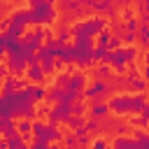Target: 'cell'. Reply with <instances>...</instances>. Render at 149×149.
I'll list each match as a JSON object with an SVG mask.
<instances>
[{
	"mask_svg": "<svg viewBox=\"0 0 149 149\" xmlns=\"http://www.w3.org/2000/svg\"><path fill=\"white\" fill-rule=\"evenodd\" d=\"M81 5L88 7L91 12H98V14L107 16V19H119V9L112 0H81Z\"/></svg>",
	"mask_w": 149,
	"mask_h": 149,
	"instance_id": "obj_6",
	"label": "cell"
},
{
	"mask_svg": "<svg viewBox=\"0 0 149 149\" xmlns=\"http://www.w3.org/2000/svg\"><path fill=\"white\" fill-rule=\"evenodd\" d=\"M72 114V109H70V102H65V100H58V102H54V107L49 109V114H47V119H49V123H61V121H68V116Z\"/></svg>",
	"mask_w": 149,
	"mask_h": 149,
	"instance_id": "obj_9",
	"label": "cell"
},
{
	"mask_svg": "<svg viewBox=\"0 0 149 149\" xmlns=\"http://www.w3.org/2000/svg\"><path fill=\"white\" fill-rule=\"evenodd\" d=\"M30 147H33V149H44V147H49V140H42V137H35Z\"/></svg>",
	"mask_w": 149,
	"mask_h": 149,
	"instance_id": "obj_42",
	"label": "cell"
},
{
	"mask_svg": "<svg viewBox=\"0 0 149 149\" xmlns=\"http://www.w3.org/2000/svg\"><path fill=\"white\" fill-rule=\"evenodd\" d=\"M16 130L23 135V140H28V137L33 135V119H21L19 126H16Z\"/></svg>",
	"mask_w": 149,
	"mask_h": 149,
	"instance_id": "obj_21",
	"label": "cell"
},
{
	"mask_svg": "<svg viewBox=\"0 0 149 149\" xmlns=\"http://www.w3.org/2000/svg\"><path fill=\"white\" fill-rule=\"evenodd\" d=\"M109 33H112V35H123V33H126V26H123V21H116V19H112V23H109Z\"/></svg>",
	"mask_w": 149,
	"mask_h": 149,
	"instance_id": "obj_32",
	"label": "cell"
},
{
	"mask_svg": "<svg viewBox=\"0 0 149 149\" xmlns=\"http://www.w3.org/2000/svg\"><path fill=\"white\" fill-rule=\"evenodd\" d=\"M142 58H144V65H149V51H147V54H144Z\"/></svg>",
	"mask_w": 149,
	"mask_h": 149,
	"instance_id": "obj_54",
	"label": "cell"
},
{
	"mask_svg": "<svg viewBox=\"0 0 149 149\" xmlns=\"http://www.w3.org/2000/svg\"><path fill=\"white\" fill-rule=\"evenodd\" d=\"M133 2H137V0H123V7H128V5H133Z\"/></svg>",
	"mask_w": 149,
	"mask_h": 149,
	"instance_id": "obj_55",
	"label": "cell"
},
{
	"mask_svg": "<svg viewBox=\"0 0 149 149\" xmlns=\"http://www.w3.org/2000/svg\"><path fill=\"white\" fill-rule=\"evenodd\" d=\"M28 2H30L28 14H30L33 26H49L56 21V9L51 2H47V0H28Z\"/></svg>",
	"mask_w": 149,
	"mask_h": 149,
	"instance_id": "obj_1",
	"label": "cell"
},
{
	"mask_svg": "<svg viewBox=\"0 0 149 149\" xmlns=\"http://www.w3.org/2000/svg\"><path fill=\"white\" fill-rule=\"evenodd\" d=\"M123 26H126V30H135V33H137V26H140V21L133 16V19H128V21H123Z\"/></svg>",
	"mask_w": 149,
	"mask_h": 149,
	"instance_id": "obj_41",
	"label": "cell"
},
{
	"mask_svg": "<svg viewBox=\"0 0 149 149\" xmlns=\"http://www.w3.org/2000/svg\"><path fill=\"white\" fill-rule=\"evenodd\" d=\"M116 123H119V119L116 116H102L100 119V126H98V133H112L114 128H116Z\"/></svg>",
	"mask_w": 149,
	"mask_h": 149,
	"instance_id": "obj_18",
	"label": "cell"
},
{
	"mask_svg": "<svg viewBox=\"0 0 149 149\" xmlns=\"http://www.w3.org/2000/svg\"><path fill=\"white\" fill-rule=\"evenodd\" d=\"M105 144H107V142H105V140H95V142H93V147H95V149H102V147H105Z\"/></svg>",
	"mask_w": 149,
	"mask_h": 149,
	"instance_id": "obj_51",
	"label": "cell"
},
{
	"mask_svg": "<svg viewBox=\"0 0 149 149\" xmlns=\"http://www.w3.org/2000/svg\"><path fill=\"white\" fill-rule=\"evenodd\" d=\"M133 16H135V14H133V9H130V5H128V7H126V9L121 12V14H119V19H121V21H128V19H133Z\"/></svg>",
	"mask_w": 149,
	"mask_h": 149,
	"instance_id": "obj_43",
	"label": "cell"
},
{
	"mask_svg": "<svg viewBox=\"0 0 149 149\" xmlns=\"http://www.w3.org/2000/svg\"><path fill=\"white\" fill-rule=\"evenodd\" d=\"M68 126L77 133V130H81L84 128V114H70L68 116Z\"/></svg>",
	"mask_w": 149,
	"mask_h": 149,
	"instance_id": "obj_23",
	"label": "cell"
},
{
	"mask_svg": "<svg viewBox=\"0 0 149 149\" xmlns=\"http://www.w3.org/2000/svg\"><path fill=\"white\" fill-rule=\"evenodd\" d=\"M63 142H65V147H77V133L72 130V133L63 135Z\"/></svg>",
	"mask_w": 149,
	"mask_h": 149,
	"instance_id": "obj_40",
	"label": "cell"
},
{
	"mask_svg": "<svg viewBox=\"0 0 149 149\" xmlns=\"http://www.w3.org/2000/svg\"><path fill=\"white\" fill-rule=\"evenodd\" d=\"M74 19H77V16H74V12H72V9H70V12H63V16L58 19L56 28H70V26L74 23Z\"/></svg>",
	"mask_w": 149,
	"mask_h": 149,
	"instance_id": "obj_22",
	"label": "cell"
},
{
	"mask_svg": "<svg viewBox=\"0 0 149 149\" xmlns=\"http://www.w3.org/2000/svg\"><path fill=\"white\" fill-rule=\"evenodd\" d=\"M102 28H107V21L102 16H93V19H84V21H74L70 26V35L77 37H95Z\"/></svg>",
	"mask_w": 149,
	"mask_h": 149,
	"instance_id": "obj_3",
	"label": "cell"
},
{
	"mask_svg": "<svg viewBox=\"0 0 149 149\" xmlns=\"http://www.w3.org/2000/svg\"><path fill=\"white\" fill-rule=\"evenodd\" d=\"M74 65H79V68L93 65V40L91 37L74 40Z\"/></svg>",
	"mask_w": 149,
	"mask_h": 149,
	"instance_id": "obj_4",
	"label": "cell"
},
{
	"mask_svg": "<svg viewBox=\"0 0 149 149\" xmlns=\"http://www.w3.org/2000/svg\"><path fill=\"white\" fill-rule=\"evenodd\" d=\"M7 56V70H9V74H23L26 72V68H28V58H26V54H21V51H16V54H5Z\"/></svg>",
	"mask_w": 149,
	"mask_h": 149,
	"instance_id": "obj_10",
	"label": "cell"
},
{
	"mask_svg": "<svg viewBox=\"0 0 149 149\" xmlns=\"http://www.w3.org/2000/svg\"><path fill=\"white\" fill-rule=\"evenodd\" d=\"M70 74H72V72H68V70H65V72H61V74L56 77V81H54V84H56V86H61V88H65V86H68V81H70Z\"/></svg>",
	"mask_w": 149,
	"mask_h": 149,
	"instance_id": "obj_34",
	"label": "cell"
},
{
	"mask_svg": "<svg viewBox=\"0 0 149 149\" xmlns=\"http://www.w3.org/2000/svg\"><path fill=\"white\" fill-rule=\"evenodd\" d=\"M140 112H142V116H144V119L149 121V102H144V107H142Z\"/></svg>",
	"mask_w": 149,
	"mask_h": 149,
	"instance_id": "obj_48",
	"label": "cell"
},
{
	"mask_svg": "<svg viewBox=\"0 0 149 149\" xmlns=\"http://www.w3.org/2000/svg\"><path fill=\"white\" fill-rule=\"evenodd\" d=\"M119 47H121V35H112V37H109V42L105 44V49H107V51L119 49Z\"/></svg>",
	"mask_w": 149,
	"mask_h": 149,
	"instance_id": "obj_35",
	"label": "cell"
},
{
	"mask_svg": "<svg viewBox=\"0 0 149 149\" xmlns=\"http://www.w3.org/2000/svg\"><path fill=\"white\" fill-rule=\"evenodd\" d=\"M30 23V14H28V9H16V12H12L9 14V33L12 35H16V37H21L23 33H26V26Z\"/></svg>",
	"mask_w": 149,
	"mask_h": 149,
	"instance_id": "obj_7",
	"label": "cell"
},
{
	"mask_svg": "<svg viewBox=\"0 0 149 149\" xmlns=\"http://www.w3.org/2000/svg\"><path fill=\"white\" fill-rule=\"evenodd\" d=\"M121 51H123V58H126V63H133V61L137 58V47H133V44L123 47Z\"/></svg>",
	"mask_w": 149,
	"mask_h": 149,
	"instance_id": "obj_30",
	"label": "cell"
},
{
	"mask_svg": "<svg viewBox=\"0 0 149 149\" xmlns=\"http://www.w3.org/2000/svg\"><path fill=\"white\" fill-rule=\"evenodd\" d=\"M107 112H109L107 102H91L88 105V116L91 119H102V116H107Z\"/></svg>",
	"mask_w": 149,
	"mask_h": 149,
	"instance_id": "obj_16",
	"label": "cell"
},
{
	"mask_svg": "<svg viewBox=\"0 0 149 149\" xmlns=\"http://www.w3.org/2000/svg\"><path fill=\"white\" fill-rule=\"evenodd\" d=\"M128 123H130V126H135V128H147V126H149V121H147L142 114H130Z\"/></svg>",
	"mask_w": 149,
	"mask_h": 149,
	"instance_id": "obj_29",
	"label": "cell"
},
{
	"mask_svg": "<svg viewBox=\"0 0 149 149\" xmlns=\"http://www.w3.org/2000/svg\"><path fill=\"white\" fill-rule=\"evenodd\" d=\"M9 74V70H7V65H0V79H5Z\"/></svg>",
	"mask_w": 149,
	"mask_h": 149,
	"instance_id": "obj_50",
	"label": "cell"
},
{
	"mask_svg": "<svg viewBox=\"0 0 149 149\" xmlns=\"http://www.w3.org/2000/svg\"><path fill=\"white\" fill-rule=\"evenodd\" d=\"M84 98H88L91 102H102L109 93H112V86H109V81L107 79H95L91 86H86L84 91Z\"/></svg>",
	"mask_w": 149,
	"mask_h": 149,
	"instance_id": "obj_5",
	"label": "cell"
},
{
	"mask_svg": "<svg viewBox=\"0 0 149 149\" xmlns=\"http://www.w3.org/2000/svg\"><path fill=\"white\" fill-rule=\"evenodd\" d=\"M26 93H28V98H30L33 102H42L44 95H47V91L42 88V84H33V81L26 86Z\"/></svg>",
	"mask_w": 149,
	"mask_h": 149,
	"instance_id": "obj_15",
	"label": "cell"
},
{
	"mask_svg": "<svg viewBox=\"0 0 149 149\" xmlns=\"http://www.w3.org/2000/svg\"><path fill=\"white\" fill-rule=\"evenodd\" d=\"M107 107L114 114H126V112H130V95H114L107 102Z\"/></svg>",
	"mask_w": 149,
	"mask_h": 149,
	"instance_id": "obj_11",
	"label": "cell"
},
{
	"mask_svg": "<svg viewBox=\"0 0 149 149\" xmlns=\"http://www.w3.org/2000/svg\"><path fill=\"white\" fill-rule=\"evenodd\" d=\"M7 147V140H0V149H5Z\"/></svg>",
	"mask_w": 149,
	"mask_h": 149,
	"instance_id": "obj_57",
	"label": "cell"
},
{
	"mask_svg": "<svg viewBox=\"0 0 149 149\" xmlns=\"http://www.w3.org/2000/svg\"><path fill=\"white\" fill-rule=\"evenodd\" d=\"M140 23H144V26H149V12H144V14H140V19H137Z\"/></svg>",
	"mask_w": 149,
	"mask_h": 149,
	"instance_id": "obj_46",
	"label": "cell"
},
{
	"mask_svg": "<svg viewBox=\"0 0 149 149\" xmlns=\"http://www.w3.org/2000/svg\"><path fill=\"white\" fill-rule=\"evenodd\" d=\"M121 42H126V44H133V42H137V33H135V30H126V33L121 35Z\"/></svg>",
	"mask_w": 149,
	"mask_h": 149,
	"instance_id": "obj_37",
	"label": "cell"
},
{
	"mask_svg": "<svg viewBox=\"0 0 149 149\" xmlns=\"http://www.w3.org/2000/svg\"><path fill=\"white\" fill-rule=\"evenodd\" d=\"M42 37H44V28H42V26H35L33 30L23 33V35H21L23 49H26V51H37V49L42 47Z\"/></svg>",
	"mask_w": 149,
	"mask_h": 149,
	"instance_id": "obj_8",
	"label": "cell"
},
{
	"mask_svg": "<svg viewBox=\"0 0 149 149\" xmlns=\"http://www.w3.org/2000/svg\"><path fill=\"white\" fill-rule=\"evenodd\" d=\"M112 144H114V147H130V149L140 147V144H137V140H130V137H123V135H119V137H116Z\"/></svg>",
	"mask_w": 149,
	"mask_h": 149,
	"instance_id": "obj_28",
	"label": "cell"
},
{
	"mask_svg": "<svg viewBox=\"0 0 149 149\" xmlns=\"http://www.w3.org/2000/svg\"><path fill=\"white\" fill-rule=\"evenodd\" d=\"M144 49H147V51H149V44H147V47H144Z\"/></svg>",
	"mask_w": 149,
	"mask_h": 149,
	"instance_id": "obj_59",
	"label": "cell"
},
{
	"mask_svg": "<svg viewBox=\"0 0 149 149\" xmlns=\"http://www.w3.org/2000/svg\"><path fill=\"white\" fill-rule=\"evenodd\" d=\"M114 133H116V135H126V133H128V123H121V121H119L116 128H114Z\"/></svg>",
	"mask_w": 149,
	"mask_h": 149,
	"instance_id": "obj_45",
	"label": "cell"
},
{
	"mask_svg": "<svg viewBox=\"0 0 149 149\" xmlns=\"http://www.w3.org/2000/svg\"><path fill=\"white\" fill-rule=\"evenodd\" d=\"M105 54H107V49H105L102 44H98V47H93V63H100V61L105 58Z\"/></svg>",
	"mask_w": 149,
	"mask_h": 149,
	"instance_id": "obj_33",
	"label": "cell"
},
{
	"mask_svg": "<svg viewBox=\"0 0 149 149\" xmlns=\"http://www.w3.org/2000/svg\"><path fill=\"white\" fill-rule=\"evenodd\" d=\"M33 84H42L44 79H47V74H44V70H42V65L40 63H30L28 68H26V72H23Z\"/></svg>",
	"mask_w": 149,
	"mask_h": 149,
	"instance_id": "obj_12",
	"label": "cell"
},
{
	"mask_svg": "<svg viewBox=\"0 0 149 149\" xmlns=\"http://www.w3.org/2000/svg\"><path fill=\"white\" fill-rule=\"evenodd\" d=\"M123 74H126L128 79H133V77H140V68H137L135 63H130V65H128V68L123 70Z\"/></svg>",
	"mask_w": 149,
	"mask_h": 149,
	"instance_id": "obj_38",
	"label": "cell"
},
{
	"mask_svg": "<svg viewBox=\"0 0 149 149\" xmlns=\"http://www.w3.org/2000/svg\"><path fill=\"white\" fill-rule=\"evenodd\" d=\"M137 42H140V47L149 44V26H144V23L137 26Z\"/></svg>",
	"mask_w": 149,
	"mask_h": 149,
	"instance_id": "obj_25",
	"label": "cell"
},
{
	"mask_svg": "<svg viewBox=\"0 0 149 149\" xmlns=\"http://www.w3.org/2000/svg\"><path fill=\"white\" fill-rule=\"evenodd\" d=\"M5 12H7V5H2V2H0V16H2Z\"/></svg>",
	"mask_w": 149,
	"mask_h": 149,
	"instance_id": "obj_53",
	"label": "cell"
},
{
	"mask_svg": "<svg viewBox=\"0 0 149 149\" xmlns=\"http://www.w3.org/2000/svg\"><path fill=\"white\" fill-rule=\"evenodd\" d=\"M9 28V16L7 19H0V30H7Z\"/></svg>",
	"mask_w": 149,
	"mask_h": 149,
	"instance_id": "obj_47",
	"label": "cell"
},
{
	"mask_svg": "<svg viewBox=\"0 0 149 149\" xmlns=\"http://www.w3.org/2000/svg\"><path fill=\"white\" fill-rule=\"evenodd\" d=\"M112 77V65L109 63H100L98 68H93V79H109Z\"/></svg>",
	"mask_w": 149,
	"mask_h": 149,
	"instance_id": "obj_19",
	"label": "cell"
},
{
	"mask_svg": "<svg viewBox=\"0 0 149 149\" xmlns=\"http://www.w3.org/2000/svg\"><path fill=\"white\" fill-rule=\"evenodd\" d=\"M86 72H72L70 74V81H68V86L65 88H72V91H84L86 88Z\"/></svg>",
	"mask_w": 149,
	"mask_h": 149,
	"instance_id": "obj_13",
	"label": "cell"
},
{
	"mask_svg": "<svg viewBox=\"0 0 149 149\" xmlns=\"http://www.w3.org/2000/svg\"><path fill=\"white\" fill-rule=\"evenodd\" d=\"M49 109H51V107H40V109H37V116H47Z\"/></svg>",
	"mask_w": 149,
	"mask_h": 149,
	"instance_id": "obj_49",
	"label": "cell"
},
{
	"mask_svg": "<svg viewBox=\"0 0 149 149\" xmlns=\"http://www.w3.org/2000/svg\"><path fill=\"white\" fill-rule=\"evenodd\" d=\"M135 140H137L140 147H149V135L144 130H135Z\"/></svg>",
	"mask_w": 149,
	"mask_h": 149,
	"instance_id": "obj_36",
	"label": "cell"
},
{
	"mask_svg": "<svg viewBox=\"0 0 149 149\" xmlns=\"http://www.w3.org/2000/svg\"><path fill=\"white\" fill-rule=\"evenodd\" d=\"M56 58H61L63 63H68V65H72L74 63V44H63L58 51H56Z\"/></svg>",
	"mask_w": 149,
	"mask_h": 149,
	"instance_id": "obj_14",
	"label": "cell"
},
{
	"mask_svg": "<svg viewBox=\"0 0 149 149\" xmlns=\"http://www.w3.org/2000/svg\"><path fill=\"white\" fill-rule=\"evenodd\" d=\"M7 147H12V149H23V147H26V140L19 137V133H12V135H7Z\"/></svg>",
	"mask_w": 149,
	"mask_h": 149,
	"instance_id": "obj_24",
	"label": "cell"
},
{
	"mask_svg": "<svg viewBox=\"0 0 149 149\" xmlns=\"http://www.w3.org/2000/svg\"><path fill=\"white\" fill-rule=\"evenodd\" d=\"M98 126H100V119H88V121H84V128H81V130L95 135V133H98ZM77 133H79V130H77Z\"/></svg>",
	"mask_w": 149,
	"mask_h": 149,
	"instance_id": "obj_31",
	"label": "cell"
},
{
	"mask_svg": "<svg viewBox=\"0 0 149 149\" xmlns=\"http://www.w3.org/2000/svg\"><path fill=\"white\" fill-rule=\"evenodd\" d=\"M28 84H30V79H28V77H26V79H23V77H16V88H19V91H23Z\"/></svg>",
	"mask_w": 149,
	"mask_h": 149,
	"instance_id": "obj_44",
	"label": "cell"
},
{
	"mask_svg": "<svg viewBox=\"0 0 149 149\" xmlns=\"http://www.w3.org/2000/svg\"><path fill=\"white\" fill-rule=\"evenodd\" d=\"M112 2H114L116 7H123V0H112Z\"/></svg>",
	"mask_w": 149,
	"mask_h": 149,
	"instance_id": "obj_56",
	"label": "cell"
},
{
	"mask_svg": "<svg viewBox=\"0 0 149 149\" xmlns=\"http://www.w3.org/2000/svg\"><path fill=\"white\" fill-rule=\"evenodd\" d=\"M144 102H147V95H144V93L130 95V114H137V112L144 107Z\"/></svg>",
	"mask_w": 149,
	"mask_h": 149,
	"instance_id": "obj_20",
	"label": "cell"
},
{
	"mask_svg": "<svg viewBox=\"0 0 149 149\" xmlns=\"http://www.w3.org/2000/svg\"><path fill=\"white\" fill-rule=\"evenodd\" d=\"M47 2H51V5H54V2H56V0H47Z\"/></svg>",
	"mask_w": 149,
	"mask_h": 149,
	"instance_id": "obj_58",
	"label": "cell"
},
{
	"mask_svg": "<svg viewBox=\"0 0 149 149\" xmlns=\"http://www.w3.org/2000/svg\"><path fill=\"white\" fill-rule=\"evenodd\" d=\"M9 95V100H12V114H14V119H35L37 116V112H35V102L28 98V93H26V88L23 91H14V93H7Z\"/></svg>",
	"mask_w": 149,
	"mask_h": 149,
	"instance_id": "obj_2",
	"label": "cell"
},
{
	"mask_svg": "<svg viewBox=\"0 0 149 149\" xmlns=\"http://www.w3.org/2000/svg\"><path fill=\"white\" fill-rule=\"evenodd\" d=\"M14 91H19V88H16V77L7 74L5 81H2V93H14Z\"/></svg>",
	"mask_w": 149,
	"mask_h": 149,
	"instance_id": "obj_26",
	"label": "cell"
},
{
	"mask_svg": "<svg viewBox=\"0 0 149 149\" xmlns=\"http://www.w3.org/2000/svg\"><path fill=\"white\" fill-rule=\"evenodd\" d=\"M70 109H72V114H84V112H86V107H84V102H81V100L70 102Z\"/></svg>",
	"mask_w": 149,
	"mask_h": 149,
	"instance_id": "obj_39",
	"label": "cell"
},
{
	"mask_svg": "<svg viewBox=\"0 0 149 149\" xmlns=\"http://www.w3.org/2000/svg\"><path fill=\"white\" fill-rule=\"evenodd\" d=\"M61 93H63V88L54 84V86H51V88L47 91V95H44V100H49V102H58V100H61Z\"/></svg>",
	"mask_w": 149,
	"mask_h": 149,
	"instance_id": "obj_27",
	"label": "cell"
},
{
	"mask_svg": "<svg viewBox=\"0 0 149 149\" xmlns=\"http://www.w3.org/2000/svg\"><path fill=\"white\" fill-rule=\"evenodd\" d=\"M140 74H142V77H144V79H149V65H147V68H144V70H142V72H140Z\"/></svg>",
	"mask_w": 149,
	"mask_h": 149,
	"instance_id": "obj_52",
	"label": "cell"
},
{
	"mask_svg": "<svg viewBox=\"0 0 149 149\" xmlns=\"http://www.w3.org/2000/svg\"><path fill=\"white\" fill-rule=\"evenodd\" d=\"M147 88H149V81H147V79H142V77H133V79H128V91L144 93Z\"/></svg>",
	"mask_w": 149,
	"mask_h": 149,
	"instance_id": "obj_17",
	"label": "cell"
}]
</instances>
